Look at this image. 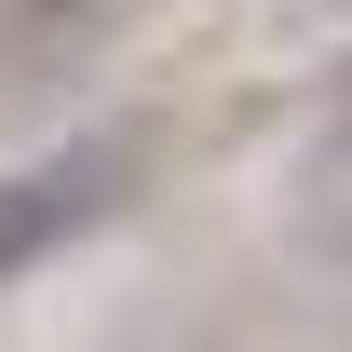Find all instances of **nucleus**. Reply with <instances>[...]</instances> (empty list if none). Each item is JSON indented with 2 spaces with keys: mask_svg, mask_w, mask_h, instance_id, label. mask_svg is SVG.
Segmentation results:
<instances>
[{
  "mask_svg": "<svg viewBox=\"0 0 352 352\" xmlns=\"http://www.w3.org/2000/svg\"><path fill=\"white\" fill-rule=\"evenodd\" d=\"M135 204V135H68L28 176H0V285H28L41 258H68L82 230H109Z\"/></svg>",
  "mask_w": 352,
  "mask_h": 352,
  "instance_id": "nucleus-1",
  "label": "nucleus"
},
{
  "mask_svg": "<svg viewBox=\"0 0 352 352\" xmlns=\"http://www.w3.org/2000/svg\"><path fill=\"white\" fill-rule=\"evenodd\" d=\"M311 230L352 244V109H339V135H325V163H311Z\"/></svg>",
  "mask_w": 352,
  "mask_h": 352,
  "instance_id": "nucleus-2",
  "label": "nucleus"
}]
</instances>
